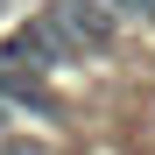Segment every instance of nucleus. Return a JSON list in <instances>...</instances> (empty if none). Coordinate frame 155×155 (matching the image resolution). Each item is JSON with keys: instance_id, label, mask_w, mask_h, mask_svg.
Masks as SVG:
<instances>
[{"instance_id": "nucleus-1", "label": "nucleus", "mask_w": 155, "mask_h": 155, "mask_svg": "<svg viewBox=\"0 0 155 155\" xmlns=\"http://www.w3.org/2000/svg\"><path fill=\"white\" fill-rule=\"evenodd\" d=\"M78 57V49L64 42V28L49 14H35V21H21V28H7V42H0V64H21V71H35V78H49V71H64Z\"/></svg>"}, {"instance_id": "nucleus-2", "label": "nucleus", "mask_w": 155, "mask_h": 155, "mask_svg": "<svg viewBox=\"0 0 155 155\" xmlns=\"http://www.w3.org/2000/svg\"><path fill=\"white\" fill-rule=\"evenodd\" d=\"M49 21L64 28V42L78 49V57H99V49H113V35H120V14L106 7V0H57Z\"/></svg>"}, {"instance_id": "nucleus-3", "label": "nucleus", "mask_w": 155, "mask_h": 155, "mask_svg": "<svg viewBox=\"0 0 155 155\" xmlns=\"http://www.w3.org/2000/svg\"><path fill=\"white\" fill-rule=\"evenodd\" d=\"M0 106L7 113H49V85L21 64H0Z\"/></svg>"}, {"instance_id": "nucleus-4", "label": "nucleus", "mask_w": 155, "mask_h": 155, "mask_svg": "<svg viewBox=\"0 0 155 155\" xmlns=\"http://www.w3.org/2000/svg\"><path fill=\"white\" fill-rule=\"evenodd\" d=\"M106 7H113L120 21H141V14H155V0H106Z\"/></svg>"}, {"instance_id": "nucleus-5", "label": "nucleus", "mask_w": 155, "mask_h": 155, "mask_svg": "<svg viewBox=\"0 0 155 155\" xmlns=\"http://www.w3.org/2000/svg\"><path fill=\"white\" fill-rule=\"evenodd\" d=\"M0 127H7V106H0Z\"/></svg>"}]
</instances>
